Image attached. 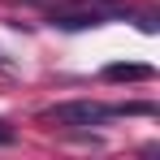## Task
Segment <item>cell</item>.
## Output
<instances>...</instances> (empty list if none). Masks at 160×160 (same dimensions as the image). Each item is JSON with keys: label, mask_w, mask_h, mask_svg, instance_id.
I'll return each mask as SVG.
<instances>
[{"label": "cell", "mask_w": 160, "mask_h": 160, "mask_svg": "<svg viewBox=\"0 0 160 160\" xmlns=\"http://www.w3.org/2000/svg\"><path fill=\"white\" fill-rule=\"evenodd\" d=\"M30 4H48V0H30Z\"/></svg>", "instance_id": "cell-5"}, {"label": "cell", "mask_w": 160, "mask_h": 160, "mask_svg": "<svg viewBox=\"0 0 160 160\" xmlns=\"http://www.w3.org/2000/svg\"><path fill=\"white\" fill-rule=\"evenodd\" d=\"M43 121L52 126H104L112 117V104H95V100H65V104H52L39 112Z\"/></svg>", "instance_id": "cell-1"}, {"label": "cell", "mask_w": 160, "mask_h": 160, "mask_svg": "<svg viewBox=\"0 0 160 160\" xmlns=\"http://www.w3.org/2000/svg\"><path fill=\"white\" fill-rule=\"evenodd\" d=\"M9 143H18V130H13V126L0 117V147H9Z\"/></svg>", "instance_id": "cell-4"}, {"label": "cell", "mask_w": 160, "mask_h": 160, "mask_svg": "<svg viewBox=\"0 0 160 160\" xmlns=\"http://www.w3.org/2000/svg\"><path fill=\"white\" fill-rule=\"evenodd\" d=\"M104 22V13H52V26H61V30H87V26H100Z\"/></svg>", "instance_id": "cell-2"}, {"label": "cell", "mask_w": 160, "mask_h": 160, "mask_svg": "<svg viewBox=\"0 0 160 160\" xmlns=\"http://www.w3.org/2000/svg\"><path fill=\"white\" fill-rule=\"evenodd\" d=\"M104 78L108 82H147L152 78V65H108Z\"/></svg>", "instance_id": "cell-3"}]
</instances>
